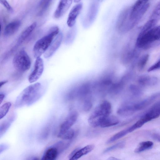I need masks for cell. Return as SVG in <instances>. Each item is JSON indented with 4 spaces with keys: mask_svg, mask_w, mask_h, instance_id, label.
Returning <instances> with one entry per match:
<instances>
[{
    "mask_svg": "<svg viewBox=\"0 0 160 160\" xmlns=\"http://www.w3.org/2000/svg\"><path fill=\"white\" fill-rule=\"evenodd\" d=\"M81 0H74V2L76 3L79 2Z\"/></svg>",
    "mask_w": 160,
    "mask_h": 160,
    "instance_id": "obj_40",
    "label": "cell"
},
{
    "mask_svg": "<svg viewBox=\"0 0 160 160\" xmlns=\"http://www.w3.org/2000/svg\"><path fill=\"white\" fill-rule=\"evenodd\" d=\"M12 105L10 102L3 104L0 108V119L4 118L8 113Z\"/></svg>",
    "mask_w": 160,
    "mask_h": 160,
    "instance_id": "obj_28",
    "label": "cell"
},
{
    "mask_svg": "<svg viewBox=\"0 0 160 160\" xmlns=\"http://www.w3.org/2000/svg\"><path fill=\"white\" fill-rule=\"evenodd\" d=\"M37 25L36 22H34L20 34L16 45L18 47L29 36Z\"/></svg>",
    "mask_w": 160,
    "mask_h": 160,
    "instance_id": "obj_15",
    "label": "cell"
},
{
    "mask_svg": "<svg viewBox=\"0 0 160 160\" xmlns=\"http://www.w3.org/2000/svg\"><path fill=\"white\" fill-rule=\"evenodd\" d=\"M21 25L20 20L13 21L8 23L5 27L3 34L5 36H9L14 34L18 30Z\"/></svg>",
    "mask_w": 160,
    "mask_h": 160,
    "instance_id": "obj_13",
    "label": "cell"
},
{
    "mask_svg": "<svg viewBox=\"0 0 160 160\" xmlns=\"http://www.w3.org/2000/svg\"><path fill=\"white\" fill-rule=\"evenodd\" d=\"M59 32V28L54 26L51 28L48 33L38 40L35 43L33 49L34 57H40L49 48L53 39Z\"/></svg>",
    "mask_w": 160,
    "mask_h": 160,
    "instance_id": "obj_3",
    "label": "cell"
},
{
    "mask_svg": "<svg viewBox=\"0 0 160 160\" xmlns=\"http://www.w3.org/2000/svg\"><path fill=\"white\" fill-rule=\"evenodd\" d=\"M108 160H118V159L115 158V157H109V158H108Z\"/></svg>",
    "mask_w": 160,
    "mask_h": 160,
    "instance_id": "obj_39",
    "label": "cell"
},
{
    "mask_svg": "<svg viewBox=\"0 0 160 160\" xmlns=\"http://www.w3.org/2000/svg\"><path fill=\"white\" fill-rule=\"evenodd\" d=\"M129 133L128 128L121 131L111 137L106 142L107 144L110 143L122 138Z\"/></svg>",
    "mask_w": 160,
    "mask_h": 160,
    "instance_id": "obj_22",
    "label": "cell"
},
{
    "mask_svg": "<svg viewBox=\"0 0 160 160\" xmlns=\"http://www.w3.org/2000/svg\"><path fill=\"white\" fill-rule=\"evenodd\" d=\"M8 82V81L6 80L1 81L0 82V88H1L2 86H3L4 84Z\"/></svg>",
    "mask_w": 160,
    "mask_h": 160,
    "instance_id": "obj_38",
    "label": "cell"
},
{
    "mask_svg": "<svg viewBox=\"0 0 160 160\" xmlns=\"http://www.w3.org/2000/svg\"><path fill=\"white\" fill-rule=\"evenodd\" d=\"M157 22L151 19H149L143 26L138 36H141L155 27Z\"/></svg>",
    "mask_w": 160,
    "mask_h": 160,
    "instance_id": "obj_23",
    "label": "cell"
},
{
    "mask_svg": "<svg viewBox=\"0 0 160 160\" xmlns=\"http://www.w3.org/2000/svg\"><path fill=\"white\" fill-rule=\"evenodd\" d=\"M80 148H77L73 150L69 154L68 156L69 159L70 160L71 159L75 154L77 151Z\"/></svg>",
    "mask_w": 160,
    "mask_h": 160,
    "instance_id": "obj_35",
    "label": "cell"
},
{
    "mask_svg": "<svg viewBox=\"0 0 160 160\" xmlns=\"http://www.w3.org/2000/svg\"><path fill=\"white\" fill-rule=\"evenodd\" d=\"M8 146L5 144H2L0 145V154L7 149Z\"/></svg>",
    "mask_w": 160,
    "mask_h": 160,
    "instance_id": "obj_34",
    "label": "cell"
},
{
    "mask_svg": "<svg viewBox=\"0 0 160 160\" xmlns=\"http://www.w3.org/2000/svg\"><path fill=\"white\" fill-rule=\"evenodd\" d=\"M41 84L37 82L25 88L17 98L14 104L16 108L30 106L36 102L42 94Z\"/></svg>",
    "mask_w": 160,
    "mask_h": 160,
    "instance_id": "obj_1",
    "label": "cell"
},
{
    "mask_svg": "<svg viewBox=\"0 0 160 160\" xmlns=\"http://www.w3.org/2000/svg\"><path fill=\"white\" fill-rule=\"evenodd\" d=\"M125 80L121 82L114 83L109 88L108 92L112 95H116L118 94L122 89L125 84Z\"/></svg>",
    "mask_w": 160,
    "mask_h": 160,
    "instance_id": "obj_20",
    "label": "cell"
},
{
    "mask_svg": "<svg viewBox=\"0 0 160 160\" xmlns=\"http://www.w3.org/2000/svg\"><path fill=\"white\" fill-rule=\"evenodd\" d=\"M149 55L146 54L142 56L138 63V68L139 71H142L145 67L149 58Z\"/></svg>",
    "mask_w": 160,
    "mask_h": 160,
    "instance_id": "obj_25",
    "label": "cell"
},
{
    "mask_svg": "<svg viewBox=\"0 0 160 160\" xmlns=\"http://www.w3.org/2000/svg\"><path fill=\"white\" fill-rule=\"evenodd\" d=\"M160 96V92L156 93L150 97L136 102H131L132 109L134 112L141 110L153 102Z\"/></svg>",
    "mask_w": 160,
    "mask_h": 160,
    "instance_id": "obj_8",
    "label": "cell"
},
{
    "mask_svg": "<svg viewBox=\"0 0 160 160\" xmlns=\"http://www.w3.org/2000/svg\"><path fill=\"white\" fill-rule=\"evenodd\" d=\"M137 82L141 86H150L157 84L158 79L155 77L143 75L139 77Z\"/></svg>",
    "mask_w": 160,
    "mask_h": 160,
    "instance_id": "obj_14",
    "label": "cell"
},
{
    "mask_svg": "<svg viewBox=\"0 0 160 160\" xmlns=\"http://www.w3.org/2000/svg\"><path fill=\"white\" fill-rule=\"evenodd\" d=\"M125 145V142L124 141H122L118 142L114 145L106 148L104 150L103 152L104 153H106L116 149L122 148L124 147Z\"/></svg>",
    "mask_w": 160,
    "mask_h": 160,
    "instance_id": "obj_30",
    "label": "cell"
},
{
    "mask_svg": "<svg viewBox=\"0 0 160 160\" xmlns=\"http://www.w3.org/2000/svg\"><path fill=\"white\" fill-rule=\"evenodd\" d=\"M148 0H137L133 7L131 8L130 13L133 14L141 8L147 3Z\"/></svg>",
    "mask_w": 160,
    "mask_h": 160,
    "instance_id": "obj_26",
    "label": "cell"
},
{
    "mask_svg": "<svg viewBox=\"0 0 160 160\" xmlns=\"http://www.w3.org/2000/svg\"><path fill=\"white\" fill-rule=\"evenodd\" d=\"M75 132L74 130L71 128L62 133H59L58 137L65 140H71L74 137Z\"/></svg>",
    "mask_w": 160,
    "mask_h": 160,
    "instance_id": "obj_24",
    "label": "cell"
},
{
    "mask_svg": "<svg viewBox=\"0 0 160 160\" xmlns=\"http://www.w3.org/2000/svg\"><path fill=\"white\" fill-rule=\"evenodd\" d=\"M153 143L150 141H146L141 142L135 149L134 152L139 153L145 150L151 149L152 147Z\"/></svg>",
    "mask_w": 160,
    "mask_h": 160,
    "instance_id": "obj_21",
    "label": "cell"
},
{
    "mask_svg": "<svg viewBox=\"0 0 160 160\" xmlns=\"http://www.w3.org/2000/svg\"><path fill=\"white\" fill-rule=\"evenodd\" d=\"M112 110L110 103L106 100L102 102L94 109L88 121L89 124L93 127L100 126L103 120L110 115Z\"/></svg>",
    "mask_w": 160,
    "mask_h": 160,
    "instance_id": "obj_2",
    "label": "cell"
},
{
    "mask_svg": "<svg viewBox=\"0 0 160 160\" xmlns=\"http://www.w3.org/2000/svg\"><path fill=\"white\" fill-rule=\"evenodd\" d=\"M60 152L55 146L48 148L45 150L42 158L43 160H54L58 157Z\"/></svg>",
    "mask_w": 160,
    "mask_h": 160,
    "instance_id": "obj_16",
    "label": "cell"
},
{
    "mask_svg": "<svg viewBox=\"0 0 160 160\" xmlns=\"http://www.w3.org/2000/svg\"><path fill=\"white\" fill-rule=\"evenodd\" d=\"M82 7V4L79 3L75 5L71 9L67 21L68 26L72 28L75 23L76 19L80 14Z\"/></svg>",
    "mask_w": 160,
    "mask_h": 160,
    "instance_id": "obj_10",
    "label": "cell"
},
{
    "mask_svg": "<svg viewBox=\"0 0 160 160\" xmlns=\"http://www.w3.org/2000/svg\"><path fill=\"white\" fill-rule=\"evenodd\" d=\"M160 70V59L153 65L150 67L148 70V72Z\"/></svg>",
    "mask_w": 160,
    "mask_h": 160,
    "instance_id": "obj_32",
    "label": "cell"
},
{
    "mask_svg": "<svg viewBox=\"0 0 160 160\" xmlns=\"http://www.w3.org/2000/svg\"><path fill=\"white\" fill-rule=\"evenodd\" d=\"M160 40V25L154 27L143 34L138 36L136 46L138 48H150Z\"/></svg>",
    "mask_w": 160,
    "mask_h": 160,
    "instance_id": "obj_4",
    "label": "cell"
},
{
    "mask_svg": "<svg viewBox=\"0 0 160 160\" xmlns=\"http://www.w3.org/2000/svg\"><path fill=\"white\" fill-rule=\"evenodd\" d=\"M150 19L154 20L157 22L160 20V1L157 4L152 11Z\"/></svg>",
    "mask_w": 160,
    "mask_h": 160,
    "instance_id": "obj_27",
    "label": "cell"
},
{
    "mask_svg": "<svg viewBox=\"0 0 160 160\" xmlns=\"http://www.w3.org/2000/svg\"><path fill=\"white\" fill-rule=\"evenodd\" d=\"M119 122V119L116 117L110 115L103 120L100 126L102 128L109 127L118 124Z\"/></svg>",
    "mask_w": 160,
    "mask_h": 160,
    "instance_id": "obj_19",
    "label": "cell"
},
{
    "mask_svg": "<svg viewBox=\"0 0 160 160\" xmlns=\"http://www.w3.org/2000/svg\"><path fill=\"white\" fill-rule=\"evenodd\" d=\"M12 63L14 68L20 72H24L30 68V58L24 48L18 51L14 57Z\"/></svg>",
    "mask_w": 160,
    "mask_h": 160,
    "instance_id": "obj_5",
    "label": "cell"
},
{
    "mask_svg": "<svg viewBox=\"0 0 160 160\" xmlns=\"http://www.w3.org/2000/svg\"><path fill=\"white\" fill-rule=\"evenodd\" d=\"M82 108L85 112L89 111L92 106V102L91 98L86 99L82 101Z\"/></svg>",
    "mask_w": 160,
    "mask_h": 160,
    "instance_id": "obj_31",
    "label": "cell"
},
{
    "mask_svg": "<svg viewBox=\"0 0 160 160\" xmlns=\"http://www.w3.org/2000/svg\"><path fill=\"white\" fill-rule=\"evenodd\" d=\"M0 2L8 11H13V9L6 0H0Z\"/></svg>",
    "mask_w": 160,
    "mask_h": 160,
    "instance_id": "obj_33",
    "label": "cell"
},
{
    "mask_svg": "<svg viewBox=\"0 0 160 160\" xmlns=\"http://www.w3.org/2000/svg\"><path fill=\"white\" fill-rule=\"evenodd\" d=\"M5 98V94L3 93H0V103L1 104Z\"/></svg>",
    "mask_w": 160,
    "mask_h": 160,
    "instance_id": "obj_37",
    "label": "cell"
},
{
    "mask_svg": "<svg viewBox=\"0 0 160 160\" xmlns=\"http://www.w3.org/2000/svg\"><path fill=\"white\" fill-rule=\"evenodd\" d=\"M94 148V145L91 144L88 145L82 148H80L70 160H76L78 159L83 155L92 151Z\"/></svg>",
    "mask_w": 160,
    "mask_h": 160,
    "instance_id": "obj_18",
    "label": "cell"
},
{
    "mask_svg": "<svg viewBox=\"0 0 160 160\" xmlns=\"http://www.w3.org/2000/svg\"><path fill=\"white\" fill-rule=\"evenodd\" d=\"M15 116L12 114L3 121L0 124V137L6 132L10 125L14 121Z\"/></svg>",
    "mask_w": 160,
    "mask_h": 160,
    "instance_id": "obj_17",
    "label": "cell"
},
{
    "mask_svg": "<svg viewBox=\"0 0 160 160\" xmlns=\"http://www.w3.org/2000/svg\"><path fill=\"white\" fill-rule=\"evenodd\" d=\"M44 68L43 60L40 57L36 58L34 68L28 76L29 82L32 83L38 80L42 75Z\"/></svg>",
    "mask_w": 160,
    "mask_h": 160,
    "instance_id": "obj_6",
    "label": "cell"
},
{
    "mask_svg": "<svg viewBox=\"0 0 160 160\" xmlns=\"http://www.w3.org/2000/svg\"><path fill=\"white\" fill-rule=\"evenodd\" d=\"M73 0H60L54 13V16L58 18L63 16L71 6Z\"/></svg>",
    "mask_w": 160,
    "mask_h": 160,
    "instance_id": "obj_11",
    "label": "cell"
},
{
    "mask_svg": "<svg viewBox=\"0 0 160 160\" xmlns=\"http://www.w3.org/2000/svg\"><path fill=\"white\" fill-rule=\"evenodd\" d=\"M102 0H95L90 5L87 15V21L89 24L92 23L97 14L100 4Z\"/></svg>",
    "mask_w": 160,
    "mask_h": 160,
    "instance_id": "obj_12",
    "label": "cell"
},
{
    "mask_svg": "<svg viewBox=\"0 0 160 160\" xmlns=\"http://www.w3.org/2000/svg\"><path fill=\"white\" fill-rule=\"evenodd\" d=\"M63 35L61 32H59L55 38L53 40L47 51L44 53V57L46 58L51 57L60 47L62 42Z\"/></svg>",
    "mask_w": 160,
    "mask_h": 160,
    "instance_id": "obj_9",
    "label": "cell"
},
{
    "mask_svg": "<svg viewBox=\"0 0 160 160\" xmlns=\"http://www.w3.org/2000/svg\"><path fill=\"white\" fill-rule=\"evenodd\" d=\"M152 138L154 140L160 142V135L154 133L152 135Z\"/></svg>",
    "mask_w": 160,
    "mask_h": 160,
    "instance_id": "obj_36",
    "label": "cell"
},
{
    "mask_svg": "<svg viewBox=\"0 0 160 160\" xmlns=\"http://www.w3.org/2000/svg\"><path fill=\"white\" fill-rule=\"evenodd\" d=\"M78 117V114L76 111L70 112L61 124L59 133L63 132L71 128L76 121Z\"/></svg>",
    "mask_w": 160,
    "mask_h": 160,
    "instance_id": "obj_7",
    "label": "cell"
},
{
    "mask_svg": "<svg viewBox=\"0 0 160 160\" xmlns=\"http://www.w3.org/2000/svg\"><path fill=\"white\" fill-rule=\"evenodd\" d=\"M129 90L132 95L136 97L140 96L142 93L141 88L135 85H131L129 87Z\"/></svg>",
    "mask_w": 160,
    "mask_h": 160,
    "instance_id": "obj_29",
    "label": "cell"
},
{
    "mask_svg": "<svg viewBox=\"0 0 160 160\" xmlns=\"http://www.w3.org/2000/svg\"><path fill=\"white\" fill-rule=\"evenodd\" d=\"M159 41H160V40Z\"/></svg>",
    "mask_w": 160,
    "mask_h": 160,
    "instance_id": "obj_41",
    "label": "cell"
}]
</instances>
